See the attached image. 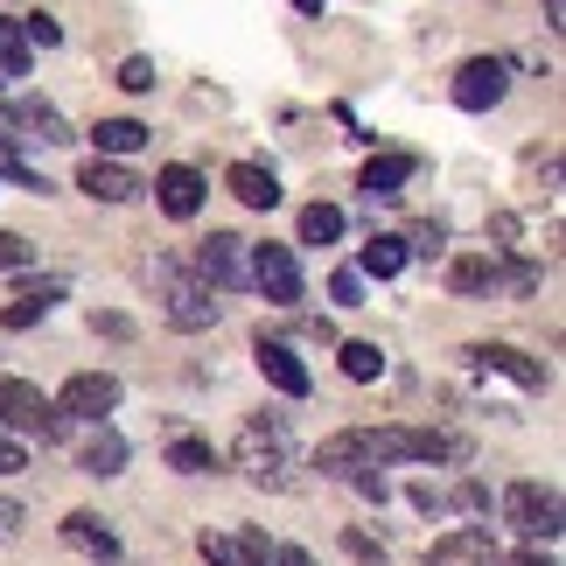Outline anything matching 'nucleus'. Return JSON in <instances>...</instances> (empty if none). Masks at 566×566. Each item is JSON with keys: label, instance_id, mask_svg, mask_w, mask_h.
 Instances as JSON below:
<instances>
[{"label": "nucleus", "instance_id": "obj_36", "mask_svg": "<svg viewBox=\"0 0 566 566\" xmlns=\"http://www.w3.org/2000/svg\"><path fill=\"white\" fill-rule=\"evenodd\" d=\"M343 546H350L357 559H385V546H371V538H364V532H350V538H343Z\"/></svg>", "mask_w": 566, "mask_h": 566}, {"label": "nucleus", "instance_id": "obj_15", "mask_svg": "<svg viewBox=\"0 0 566 566\" xmlns=\"http://www.w3.org/2000/svg\"><path fill=\"white\" fill-rule=\"evenodd\" d=\"M147 189H155V196H161V210H168V217H176V224H189V217H196V210H203V176H196V168H189V161H168V168H161V176H155V182H147Z\"/></svg>", "mask_w": 566, "mask_h": 566}, {"label": "nucleus", "instance_id": "obj_2", "mask_svg": "<svg viewBox=\"0 0 566 566\" xmlns=\"http://www.w3.org/2000/svg\"><path fill=\"white\" fill-rule=\"evenodd\" d=\"M147 280H155V301H161V315L176 322V329H210V322H217L210 287L182 266V259H155V266H147Z\"/></svg>", "mask_w": 566, "mask_h": 566}, {"label": "nucleus", "instance_id": "obj_11", "mask_svg": "<svg viewBox=\"0 0 566 566\" xmlns=\"http://www.w3.org/2000/svg\"><path fill=\"white\" fill-rule=\"evenodd\" d=\"M427 566H504V546L490 525H454L427 546Z\"/></svg>", "mask_w": 566, "mask_h": 566}, {"label": "nucleus", "instance_id": "obj_1", "mask_svg": "<svg viewBox=\"0 0 566 566\" xmlns=\"http://www.w3.org/2000/svg\"><path fill=\"white\" fill-rule=\"evenodd\" d=\"M231 462L245 469L259 490H294V462H301V454H294L287 420H280V412H273V420H252V427L231 441Z\"/></svg>", "mask_w": 566, "mask_h": 566}, {"label": "nucleus", "instance_id": "obj_39", "mask_svg": "<svg viewBox=\"0 0 566 566\" xmlns=\"http://www.w3.org/2000/svg\"><path fill=\"white\" fill-rule=\"evenodd\" d=\"M294 8H301V14H322V0H294Z\"/></svg>", "mask_w": 566, "mask_h": 566}, {"label": "nucleus", "instance_id": "obj_16", "mask_svg": "<svg viewBox=\"0 0 566 566\" xmlns=\"http://www.w3.org/2000/svg\"><path fill=\"white\" fill-rule=\"evenodd\" d=\"M469 364H483V371H504V378H517L525 391H546V364H532L525 350H511V343H475Z\"/></svg>", "mask_w": 566, "mask_h": 566}, {"label": "nucleus", "instance_id": "obj_7", "mask_svg": "<svg viewBox=\"0 0 566 566\" xmlns=\"http://www.w3.org/2000/svg\"><path fill=\"white\" fill-rule=\"evenodd\" d=\"M252 287L273 301V308H301V259L294 245H252Z\"/></svg>", "mask_w": 566, "mask_h": 566}, {"label": "nucleus", "instance_id": "obj_10", "mask_svg": "<svg viewBox=\"0 0 566 566\" xmlns=\"http://www.w3.org/2000/svg\"><path fill=\"white\" fill-rule=\"evenodd\" d=\"M50 406L63 412V420H92V427H105V412L119 406V378H113V371H77Z\"/></svg>", "mask_w": 566, "mask_h": 566}, {"label": "nucleus", "instance_id": "obj_35", "mask_svg": "<svg viewBox=\"0 0 566 566\" xmlns=\"http://www.w3.org/2000/svg\"><path fill=\"white\" fill-rule=\"evenodd\" d=\"M92 329H105V336H134V322H126V315H92Z\"/></svg>", "mask_w": 566, "mask_h": 566}, {"label": "nucleus", "instance_id": "obj_12", "mask_svg": "<svg viewBox=\"0 0 566 566\" xmlns=\"http://www.w3.org/2000/svg\"><path fill=\"white\" fill-rule=\"evenodd\" d=\"M63 546L84 553L92 566H119V532L105 525L98 511H71V517H63Z\"/></svg>", "mask_w": 566, "mask_h": 566}, {"label": "nucleus", "instance_id": "obj_27", "mask_svg": "<svg viewBox=\"0 0 566 566\" xmlns=\"http://www.w3.org/2000/svg\"><path fill=\"white\" fill-rule=\"evenodd\" d=\"M343 378H357V385L385 378V350L378 343H343Z\"/></svg>", "mask_w": 566, "mask_h": 566}, {"label": "nucleus", "instance_id": "obj_34", "mask_svg": "<svg viewBox=\"0 0 566 566\" xmlns=\"http://www.w3.org/2000/svg\"><path fill=\"white\" fill-rule=\"evenodd\" d=\"M21 532V504H14V496H0V538H14Z\"/></svg>", "mask_w": 566, "mask_h": 566}, {"label": "nucleus", "instance_id": "obj_24", "mask_svg": "<svg viewBox=\"0 0 566 566\" xmlns=\"http://www.w3.org/2000/svg\"><path fill=\"white\" fill-rule=\"evenodd\" d=\"M343 238V210L336 203H308L301 210V245H336Z\"/></svg>", "mask_w": 566, "mask_h": 566}, {"label": "nucleus", "instance_id": "obj_17", "mask_svg": "<svg viewBox=\"0 0 566 566\" xmlns=\"http://www.w3.org/2000/svg\"><path fill=\"white\" fill-rule=\"evenodd\" d=\"M0 126H29L35 140H71V126H63V113L56 105H42V98H14V105H0Z\"/></svg>", "mask_w": 566, "mask_h": 566}, {"label": "nucleus", "instance_id": "obj_38", "mask_svg": "<svg viewBox=\"0 0 566 566\" xmlns=\"http://www.w3.org/2000/svg\"><path fill=\"white\" fill-rule=\"evenodd\" d=\"M517 566H553V559H546V553H525V559H517Z\"/></svg>", "mask_w": 566, "mask_h": 566}, {"label": "nucleus", "instance_id": "obj_5", "mask_svg": "<svg viewBox=\"0 0 566 566\" xmlns=\"http://www.w3.org/2000/svg\"><path fill=\"white\" fill-rule=\"evenodd\" d=\"M63 427L71 420H63L29 378H0V433H42V441H56Z\"/></svg>", "mask_w": 566, "mask_h": 566}, {"label": "nucleus", "instance_id": "obj_18", "mask_svg": "<svg viewBox=\"0 0 566 566\" xmlns=\"http://www.w3.org/2000/svg\"><path fill=\"white\" fill-rule=\"evenodd\" d=\"M231 196H238V203H245V210H273L280 203V176H273V168H259V161H231Z\"/></svg>", "mask_w": 566, "mask_h": 566}, {"label": "nucleus", "instance_id": "obj_20", "mask_svg": "<svg viewBox=\"0 0 566 566\" xmlns=\"http://www.w3.org/2000/svg\"><path fill=\"white\" fill-rule=\"evenodd\" d=\"M56 301H63V287H56V280H42V287H21V294L8 301V308H0V329H35V322L50 315Z\"/></svg>", "mask_w": 566, "mask_h": 566}, {"label": "nucleus", "instance_id": "obj_26", "mask_svg": "<svg viewBox=\"0 0 566 566\" xmlns=\"http://www.w3.org/2000/svg\"><path fill=\"white\" fill-rule=\"evenodd\" d=\"M29 63H35V50L21 42V21L0 14V77H29Z\"/></svg>", "mask_w": 566, "mask_h": 566}, {"label": "nucleus", "instance_id": "obj_8", "mask_svg": "<svg viewBox=\"0 0 566 566\" xmlns=\"http://www.w3.org/2000/svg\"><path fill=\"white\" fill-rule=\"evenodd\" d=\"M378 462H454V441L433 427H371Z\"/></svg>", "mask_w": 566, "mask_h": 566}, {"label": "nucleus", "instance_id": "obj_25", "mask_svg": "<svg viewBox=\"0 0 566 566\" xmlns=\"http://www.w3.org/2000/svg\"><path fill=\"white\" fill-rule=\"evenodd\" d=\"M357 266L371 273V280H391V273H406V238H371Z\"/></svg>", "mask_w": 566, "mask_h": 566}, {"label": "nucleus", "instance_id": "obj_14", "mask_svg": "<svg viewBox=\"0 0 566 566\" xmlns=\"http://www.w3.org/2000/svg\"><path fill=\"white\" fill-rule=\"evenodd\" d=\"M252 357H259V371H266V385L280 391V399H308V364H301V357L287 350V343H273L266 329H259Z\"/></svg>", "mask_w": 566, "mask_h": 566}, {"label": "nucleus", "instance_id": "obj_22", "mask_svg": "<svg viewBox=\"0 0 566 566\" xmlns=\"http://www.w3.org/2000/svg\"><path fill=\"white\" fill-rule=\"evenodd\" d=\"M77 469H84V475H119V469H126V441H119L113 427H98L92 441H84V454H77Z\"/></svg>", "mask_w": 566, "mask_h": 566}, {"label": "nucleus", "instance_id": "obj_9", "mask_svg": "<svg viewBox=\"0 0 566 566\" xmlns=\"http://www.w3.org/2000/svg\"><path fill=\"white\" fill-rule=\"evenodd\" d=\"M448 92H454V105H462V113H490V105L511 92V63H504V56H469L462 71H454Z\"/></svg>", "mask_w": 566, "mask_h": 566}, {"label": "nucleus", "instance_id": "obj_29", "mask_svg": "<svg viewBox=\"0 0 566 566\" xmlns=\"http://www.w3.org/2000/svg\"><path fill=\"white\" fill-rule=\"evenodd\" d=\"M21 42H29V50H35V42H42V50H56V42H63V29H56L50 14H29V21H21Z\"/></svg>", "mask_w": 566, "mask_h": 566}, {"label": "nucleus", "instance_id": "obj_19", "mask_svg": "<svg viewBox=\"0 0 566 566\" xmlns=\"http://www.w3.org/2000/svg\"><path fill=\"white\" fill-rule=\"evenodd\" d=\"M412 168H420L412 155H371V161H364V176H357V189L371 196V203H378V196H399L412 182Z\"/></svg>", "mask_w": 566, "mask_h": 566}, {"label": "nucleus", "instance_id": "obj_4", "mask_svg": "<svg viewBox=\"0 0 566 566\" xmlns=\"http://www.w3.org/2000/svg\"><path fill=\"white\" fill-rule=\"evenodd\" d=\"M504 525L532 546H553L559 538V490L553 483H511L504 490Z\"/></svg>", "mask_w": 566, "mask_h": 566}, {"label": "nucleus", "instance_id": "obj_30", "mask_svg": "<svg viewBox=\"0 0 566 566\" xmlns=\"http://www.w3.org/2000/svg\"><path fill=\"white\" fill-rule=\"evenodd\" d=\"M119 84H126V92H155V63H147V56H126L119 63Z\"/></svg>", "mask_w": 566, "mask_h": 566}, {"label": "nucleus", "instance_id": "obj_6", "mask_svg": "<svg viewBox=\"0 0 566 566\" xmlns=\"http://www.w3.org/2000/svg\"><path fill=\"white\" fill-rule=\"evenodd\" d=\"M448 287L462 294V301H483V294H504V287L525 294L532 273H525V266H504L496 252H469V259H454V266H448Z\"/></svg>", "mask_w": 566, "mask_h": 566}, {"label": "nucleus", "instance_id": "obj_37", "mask_svg": "<svg viewBox=\"0 0 566 566\" xmlns=\"http://www.w3.org/2000/svg\"><path fill=\"white\" fill-rule=\"evenodd\" d=\"M273 566H315V553H301V546H280V553H273Z\"/></svg>", "mask_w": 566, "mask_h": 566}, {"label": "nucleus", "instance_id": "obj_3", "mask_svg": "<svg viewBox=\"0 0 566 566\" xmlns=\"http://www.w3.org/2000/svg\"><path fill=\"white\" fill-rule=\"evenodd\" d=\"M189 273L203 280L210 294H238V287H252V245H245L238 231H210L203 245H196Z\"/></svg>", "mask_w": 566, "mask_h": 566}, {"label": "nucleus", "instance_id": "obj_28", "mask_svg": "<svg viewBox=\"0 0 566 566\" xmlns=\"http://www.w3.org/2000/svg\"><path fill=\"white\" fill-rule=\"evenodd\" d=\"M441 245H448V224H441V217H427V224H412V238H406V259H412V252L441 259Z\"/></svg>", "mask_w": 566, "mask_h": 566}, {"label": "nucleus", "instance_id": "obj_33", "mask_svg": "<svg viewBox=\"0 0 566 566\" xmlns=\"http://www.w3.org/2000/svg\"><path fill=\"white\" fill-rule=\"evenodd\" d=\"M21 469H29V454H21V441H14V433H0V475H21Z\"/></svg>", "mask_w": 566, "mask_h": 566}, {"label": "nucleus", "instance_id": "obj_23", "mask_svg": "<svg viewBox=\"0 0 566 566\" xmlns=\"http://www.w3.org/2000/svg\"><path fill=\"white\" fill-rule=\"evenodd\" d=\"M168 469H176V475H217V469H224V454H217L210 441L176 433V441H168Z\"/></svg>", "mask_w": 566, "mask_h": 566}, {"label": "nucleus", "instance_id": "obj_21", "mask_svg": "<svg viewBox=\"0 0 566 566\" xmlns=\"http://www.w3.org/2000/svg\"><path fill=\"white\" fill-rule=\"evenodd\" d=\"M92 140H98V161H119V155H140L147 147V126L140 119H98Z\"/></svg>", "mask_w": 566, "mask_h": 566}, {"label": "nucleus", "instance_id": "obj_31", "mask_svg": "<svg viewBox=\"0 0 566 566\" xmlns=\"http://www.w3.org/2000/svg\"><path fill=\"white\" fill-rule=\"evenodd\" d=\"M14 266H29V238H21V231H0V273H14Z\"/></svg>", "mask_w": 566, "mask_h": 566}, {"label": "nucleus", "instance_id": "obj_13", "mask_svg": "<svg viewBox=\"0 0 566 566\" xmlns=\"http://www.w3.org/2000/svg\"><path fill=\"white\" fill-rule=\"evenodd\" d=\"M77 189L92 196V203H134V196H147V182L126 161H98V155L77 168Z\"/></svg>", "mask_w": 566, "mask_h": 566}, {"label": "nucleus", "instance_id": "obj_32", "mask_svg": "<svg viewBox=\"0 0 566 566\" xmlns=\"http://www.w3.org/2000/svg\"><path fill=\"white\" fill-rule=\"evenodd\" d=\"M329 294H336V308H357V301H364V273H336Z\"/></svg>", "mask_w": 566, "mask_h": 566}]
</instances>
